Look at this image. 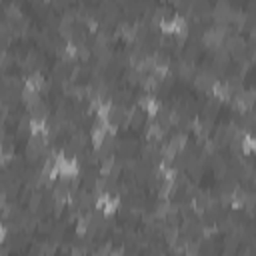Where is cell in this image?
<instances>
[{"instance_id": "obj_1", "label": "cell", "mask_w": 256, "mask_h": 256, "mask_svg": "<svg viewBox=\"0 0 256 256\" xmlns=\"http://www.w3.org/2000/svg\"><path fill=\"white\" fill-rule=\"evenodd\" d=\"M216 80H218V76H216L212 70H200V72H194V76H192L190 82H192V86H194L198 92L208 94Z\"/></svg>"}, {"instance_id": "obj_2", "label": "cell", "mask_w": 256, "mask_h": 256, "mask_svg": "<svg viewBox=\"0 0 256 256\" xmlns=\"http://www.w3.org/2000/svg\"><path fill=\"white\" fill-rule=\"evenodd\" d=\"M194 72H196V68H194V62H188V60H184V58H180L178 62H176V66H174V76H178L180 80H184V82H190L192 80V76H194Z\"/></svg>"}, {"instance_id": "obj_3", "label": "cell", "mask_w": 256, "mask_h": 256, "mask_svg": "<svg viewBox=\"0 0 256 256\" xmlns=\"http://www.w3.org/2000/svg\"><path fill=\"white\" fill-rule=\"evenodd\" d=\"M44 202H46V196H44V192L38 188V190H32V192H30V196H28V200H26V208H28L30 212H38V208H40Z\"/></svg>"}, {"instance_id": "obj_4", "label": "cell", "mask_w": 256, "mask_h": 256, "mask_svg": "<svg viewBox=\"0 0 256 256\" xmlns=\"http://www.w3.org/2000/svg\"><path fill=\"white\" fill-rule=\"evenodd\" d=\"M2 14H4V20H6V22H14V20H20V18L24 16L22 10H20V6H18L16 2L6 4V6L2 8Z\"/></svg>"}, {"instance_id": "obj_5", "label": "cell", "mask_w": 256, "mask_h": 256, "mask_svg": "<svg viewBox=\"0 0 256 256\" xmlns=\"http://www.w3.org/2000/svg\"><path fill=\"white\" fill-rule=\"evenodd\" d=\"M140 78H142V74H140L136 68H132V66L124 72V80H126L128 86H138V84H140Z\"/></svg>"}, {"instance_id": "obj_6", "label": "cell", "mask_w": 256, "mask_h": 256, "mask_svg": "<svg viewBox=\"0 0 256 256\" xmlns=\"http://www.w3.org/2000/svg\"><path fill=\"white\" fill-rule=\"evenodd\" d=\"M6 236H8V226L0 220V242H6Z\"/></svg>"}, {"instance_id": "obj_7", "label": "cell", "mask_w": 256, "mask_h": 256, "mask_svg": "<svg viewBox=\"0 0 256 256\" xmlns=\"http://www.w3.org/2000/svg\"><path fill=\"white\" fill-rule=\"evenodd\" d=\"M44 2H46V4H50V2H52V0H44Z\"/></svg>"}]
</instances>
